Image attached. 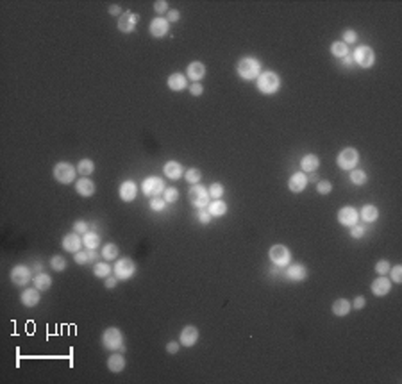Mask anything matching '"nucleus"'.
I'll list each match as a JSON object with an SVG mask.
<instances>
[{"label":"nucleus","mask_w":402,"mask_h":384,"mask_svg":"<svg viewBox=\"0 0 402 384\" xmlns=\"http://www.w3.org/2000/svg\"><path fill=\"white\" fill-rule=\"evenodd\" d=\"M261 61L254 56H245L236 63V74L243 80H256L261 75Z\"/></svg>","instance_id":"nucleus-1"},{"label":"nucleus","mask_w":402,"mask_h":384,"mask_svg":"<svg viewBox=\"0 0 402 384\" xmlns=\"http://www.w3.org/2000/svg\"><path fill=\"white\" fill-rule=\"evenodd\" d=\"M102 347L106 350H113V352H125V338H123V333L118 327H108L102 333Z\"/></svg>","instance_id":"nucleus-2"},{"label":"nucleus","mask_w":402,"mask_h":384,"mask_svg":"<svg viewBox=\"0 0 402 384\" xmlns=\"http://www.w3.org/2000/svg\"><path fill=\"white\" fill-rule=\"evenodd\" d=\"M256 88L263 95H276L281 89V77L277 72H261V75L256 79Z\"/></svg>","instance_id":"nucleus-3"},{"label":"nucleus","mask_w":402,"mask_h":384,"mask_svg":"<svg viewBox=\"0 0 402 384\" xmlns=\"http://www.w3.org/2000/svg\"><path fill=\"white\" fill-rule=\"evenodd\" d=\"M358 163H360V152L354 149V147H345L341 149L336 155V164L340 170H345V172H351V170L358 168Z\"/></svg>","instance_id":"nucleus-4"},{"label":"nucleus","mask_w":402,"mask_h":384,"mask_svg":"<svg viewBox=\"0 0 402 384\" xmlns=\"http://www.w3.org/2000/svg\"><path fill=\"white\" fill-rule=\"evenodd\" d=\"M352 59H354V65L363 68V70H370L372 66L375 65V52L372 47L368 45H360L356 50L351 52Z\"/></svg>","instance_id":"nucleus-5"},{"label":"nucleus","mask_w":402,"mask_h":384,"mask_svg":"<svg viewBox=\"0 0 402 384\" xmlns=\"http://www.w3.org/2000/svg\"><path fill=\"white\" fill-rule=\"evenodd\" d=\"M52 174H54V179H56L57 183L68 186V184L75 183L77 168H75L72 163H68V161H59V163L54 164V170H52Z\"/></svg>","instance_id":"nucleus-6"},{"label":"nucleus","mask_w":402,"mask_h":384,"mask_svg":"<svg viewBox=\"0 0 402 384\" xmlns=\"http://www.w3.org/2000/svg\"><path fill=\"white\" fill-rule=\"evenodd\" d=\"M188 200H190V204H192L193 207H197V209H206L211 202L207 188L201 183L193 184V186L190 188V192H188Z\"/></svg>","instance_id":"nucleus-7"},{"label":"nucleus","mask_w":402,"mask_h":384,"mask_svg":"<svg viewBox=\"0 0 402 384\" xmlns=\"http://www.w3.org/2000/svg\"><path fill=\"white\" fill-rule=\"evenodd\" d=\"M268 259L272 261V265H276L277 268H286L291 263V252L290 248L284 245H272L268 250Z\"/></svg>","instance_id":"nucleus-8"},{"label":"nucleus","mask_w":402,"mask_h":384,"mask_svg":"<svg viewBox=\"0 0 402 384\" xmlns=\"http://www.w3.org/2000/svg\"><path fill=\"white\" fill-rule=\"evenodd\" d=\"M113 272L118 281H129L136 273V265L131 258H120L117 259V265L113 267Z\"/></svg>","instance_id":"nucleus-9"},{"label":"nucleus","mask_w":402,"mask_h":384,"mask_svg":"<svg viewBox=\"0 0 402 384\" xmlns=\"http://www.w3.org/2000/svg\"><path fill=\"white\" fill-rule=\"evenodd\" d=\"M164 181L163 179L156 177V175H150V177H147L145 181H143V184H141V192H143V195L149 198H154V197H161L164 192Z\"/></svg>","instance_id":"nucleus-10"},{"label":"nucleus","mask_w":402,"mask_h":384,"mask_svg":"<svg viewBox=\"0 0 402 384\" xmlns=\"http://www.w3.org/2000/svg\"><path fill=\"white\" fill-rule=\"evenodd\" d=\"M33 270L27 265H16V267L11 268L9 279L14 286H27L33 281Z\"/></svg>","instance_id":"nucleus-11"},{"label":"nucleus","mask_w":402,"mask_h":384,"mask_svg":"<svg viewBox=\"0 0 402 384\" xmlns=\"http://www.w3.org/2000/svg\"><path fill=\"white\" fill-rule=\"evenodd\" d=\"M138 22H140V14L132 13V11H123V14L118 18V22H117L118 31H120V33H123V34L134 33Z\"/></svg>","instance_id":"nucleus-12"},{"label":"nucleus","mask_w":402,"mask_h":384,"mask_svg":"<svg viewBox=\"0 0 402 384\" xmlns=\"http://www.w3.org/2000/svg\"><path fill=\"white\" fill-rule=\"evenodd\" d=\"M336 218H338V224L351 229L352 225L360 224V211L352 206H343L340 211H338Z\"/></svg>","instance_id":"nucleus-13"},{"label":"nucleus","mask_w":402,"mask_h":384,"mask_svg":"<svg viewBox=\"0 0 402 384\" xmlns=\"http://www.w3.org/2000/svg\"><path fill=\"white\" fill-rule=\"evenodd\" d=\"M149 33L156 39H161V38H164L170 33V24L166 22L164 16H156L149 25Z\"/></svg>","instance_id":"nucleus-14"},{"label":"nucleus","mask_w":402,"mask_h":384,"mask_svg":"<svg viewBox=\"0 0 402 384\" xmlns=\"http://www.w3.org/2000/svg\"><path fill=\"white\" fill-rule=\"evenodd\" d=\"M284 277L291 282H304L308 279V268L302 263H295V265H288L286 267Z\"/></svg>","instance_id":"nucleus-15"},{"label":"nucleus","mask_w":402,"mask_h":384,"mask_svg":"<svg viewBox=\"0 0 402 384\" xmlns=\"http://www.w3.org/2000/svg\"><path fill=\"white\" fill-rule=\"evenodd\" d=\"M61 247H63V250H66V252H70V254L79 252L80 248L84 247V243H82V236L72 230V232L63 236Z\"/></svg>","instance_id":"nucleus-16"},{"label":"nucleus","mask_w":402,"mask_h":384,"mask_svg":"<svg viewBox=\"0 0 402 384\" xmlns=\"http://www.w3.org/2000/svg\"><path fill=\"white\" fill-rule=\"evenodd\" d=\"M199 329L195 327V325H186V327L181 331V334H179V343L183 345V347L186 348H192L197 345V342H199Z\"/></svg>","instance_id":"nucleus-17"},{"label":"nucleus","mask_w":402,"mask_h":384,"mask_svg":"<svg viewBox=\"0 0 402 384\" xmlns=\"http://www.w3.org/2000/svg\"><path fill=\"white\" fill-rule=\"evenodd\" d=\"M41 300V291L38 288H25L22 293H20V302L25 306V307H36Z\"/></svg>","instance_id":"nucleus-18"},{"label":"nucleus","mask_w":402,"mask_h":384,"mask_svg":"<svg viewBox=\"0 0 402 384\" xmlns=\"http://www.w3.org/2000/svg\"><path fill=\"white\" fill-rule=\"evenodd\" d=\"M392 281H390L386 275H379L377 279H374V282H372V286H370V290H372V293H374L375 297H386L392 291Z\"/></svg>","instance_id":"nucleus-19"},{"label":"nucleus","mask_w":402,"mask_h":384,"mask_svg":"<svg viewBox=\"0 0 402 384\" xmlns=\"http://www.w3.org/2000/svg\"><path fill=\"white\" fill-rule=\"evenodd\" d=\"M118 195L123 202H132L138 197V184L134 181H123L118 188Z\"/></svg>","instance_id":"nucleus-20"},{"label":"nucleus","mask_w":402,"mask_h":384,"mask_svg":"<svg viewBox=\"0 0 402 384\" xmlns=\"http://www.w3.org/2000/svg\"><path fill=\"white\" fill-rule=\"evenodd\" d=\"M308 183L309 179L304 172H295L290 177V181H288V188H290L291 193H302L308 188Z\"/></svg>","instance_id":"nucleus-21"},{"label":"nucleus","mask_w":402,"mask_h":384,"mask_svg":"<svg viewBox=\"0 0 402 384\" xmlns=\"http://www.w3.org/2000/svg\"><path fill=\"white\" fill-rule=\"evenodd\" d=\"M95 190H97V186H95V183L91 181V179L82 177V179H77V181H75V192L79 193L82 198L93 197Z\"/></svg>","instance_id":"nucleus-22"},{"label":"nucleus","mask_w":402,"mask_h":384,"mask_svg":"<svg viewBox=\"0 0 402 384\" xmlns=\"http://www.w3.org/2000/svg\"><path fill=\"white\" fill-rule=\"evenodd\" d=\"M186 77L193 82H201V79L206 77V65L202 61H192L186 68Z\"/></svg>","instance_id":"nucleus-23"},{"label":"nucleus","mask_w":402,"mask_h":384,"mask_svg":"<svg viewBox=\"0 0 402 384\" xmlns=\"http://www.w3.org/2000/svg\"><path fill=\"white\" fill-rule=\"evenodd\" d=\"M163 174L166 179H172V181H179V179L184 175V168L183 164L179 161H166L163 166Z\"/></svg>","instance_id":"nucleus-24"},{"label":"nucleus","mask_w":402,"mask_h":384,"mask_svg":"<svg viewBox=\"0 0 402 384\" xmlns=\"http://www.w3.org/2000/svg\"><path fill=\"white\" fill-rule=\"evenodd\" d=\"M318 166H320V157H318L317 154H306L302 155V159H300V172H304V174H313V172H317Z\"/></svg>","instance_id":"nucleus-25"},{"label":"nucleus","mask_w":402,"mask_h":384,"mask_svg":"<svg viewBox=\"0 0 402 384\" xmlns=\"http://www.w3.org/2000/svg\"><path fill=\"white\" fill-rule=\"evenodd\" d=\"M166 86H168V89H172V91H184V89L188 88V77L184 74H172L166 79Z\"/></svg>","instance_id":"nucleus-26"},{"label":"nucleus","mask_w":402,"mask_h":384,"mask_svg":"<svg viewBox=\"0 0 402 384\" xmlns=\"http://www.w3.org/2000/svg\"><path fill=\"white\" fill-rule=\"evenodd\" d=\"M125 368V357L122 352H113L111 356L108 357V370L113 374H120Z\"/></svg>","instance_id":"nucleus-27"},{"label":"nucleus","mask_w":402,"mask_h":384,"mask_svg":"<svg viewBox=\"0 0 402 384\" xmlns=\"http://www.w3.org/2000/svg\"><path fill=\"white\" fill-rule=\"evenodd\" d=\"M379 218V207L374 206V204H365V206L360 209V220L365 222V224H374Z\"/></svg>","instance_id":"nucleus-28"},{"label":"nucleus","mask_w":402,"mask_h":384,"mask_svg":"<svg viewBox=\"0 0 402 384\" xmlns=\"http://www.w3.org/2000/svg\"><path fill=\"white\" fill-rule=\"evenodd\" d=\"M331 311H332V314H334V316H340V318H341V316H347V314L351 313L352 304L347 299H338V300H334V302H332Z\"/></svg>","instance_id":"nucleus-29"},{"label":"nucleus","mask_w":402,"mask_h":384,"mask_svg":"<svg viewBox=\"0 0 402 384\" xmlns=\"http://www.w3.org/2000/svg\"><path fill=\"white\" fill-rule=\"evenodd\" d=\"M207 211H209V215L213 216V218H220V216H225L227 215V211H229V207H227V202L225 200H211L209 206L206 207Z\"/></svg>","instance_id":"nucleus-30"},{"label":"nucleus","mask_w":402,"mask_h":384,"mask_svg":"<svg viewBox=\"0 0 402 384\" xmlns=\"http://www.w3.org/2000/svg\"><path fill=\"white\" fill-rule=\"evenodd\" d=\"M33 284L34 288H38L40 291H48L52 288V277L45 272H38L36 275L33 277Z\"/></svg>","instance_id":"nucleus-31"},{"label":"nucleus","mask_w":402,"mask_h":384,"mask_svg":"<svg viewBox=\"0 0 402 384\" xmlns=\"http://www.w3.org/2000/svg\"><path fill=\"white\" fill-rule=\"evenodd\" d=\"M113 273V267L109 265V261H97L93 263V275L98 279H106Z\"/></svg>","instance_id":"nucleus-32"},{"label":"nucleus","mask_w":402,"mask_h":384,"mask_svg":"<svg viewBox=\"0 0 402 384\" xmlns=\"http://www.w3.org/2000/svg\"><path fill=\"white\" fill-rule=\"evenodd\" d=\"M82 243H84L86 250H97L100 247V234L95 232V230H88L84 236H82Z\"/></svg>","instance_id":"nucleus-33"},{"label":"nucleus","mask_w":402,"mask_h":384,"mask_svg":"<svg viewBox=\"0 0 402 384\" xmlns=\"http://www.w3.org/2000/svg\"><path fill=\"white\" fill-rule=\"evenodd\" d=\"M349 179H351V183L354 184V186H365L366 183H368V175H366L365 170L361 168H354L349 172Z\"/></svg>","instance_id":"nucleus-34"},{"label":"nucleus","mask_w":402,"mask_h":384,"mask_svg":"<svg viewBox=\"0 0 402 384\" xmlns=\"http://www.w3.org/2000/svg\"><path fill=\"white\" fill-rule=\"evenodd\" d=\"M118 254H120V250H118L117 243H106L100 250L104 261H115V259H118Z\"/></svg>","instance_id":"nucleus-35"},{"label":"nucleus","mask_w":402,"mask_h":384,"mask_svg":"<svg viewBox=\"0 0 402 384\" xmlns=\"http://www.w3.org/2000/svg\"><path fill=\"white\" fill-rule=\"evenodd\" d=\"M77 174H80L82 177H89V175L95 172V163L93 159H88V157H84V159H80L79 163H77Z\"/></svg>","instance_id":"nucleus-36"},{"label":"nucleus","mask_w":402,"mask_h":384,"mask_svg":"<svg viewBox=\"0 0 402 384\" xmlns=\"http://www.w3.org/2000/svg\"><path fill=\"white\" fill-rule=\"evenodd\" d=\"M331 54L334 57H338V59H343L345 56H349L351 54V50H349V45H345V43L341 41H332L331 43Z\"/></svg>","instance_id":"nucleus-37"},{"label":"nucleus","mask_w":402,"mask_h":384,"mask_svg":"<svg viewBox=\"0 0 402 384\" xmlns=\"http://www.w3.org/2000/svg\"><path fill=\"white\" fill-rule=\"evenodd\" d=\"M207 192H209L211 200H220V198H224V195H225V188L222 183H213L209 188H207Z\"/></svg>","instance_id":"nucleus-38"},{"label":"nucleus","mask_w":402,"mask_h":384,"mask_svg":"<svg viewBox=\"0 0 402 384\" xmlns=\"http://www.w3.org/2000/svg\"><path fill=\"white\" fill-rule=\"evenodd\" d=\"M48 265H50V268L54 270V272H65L66 267H68L66 259L63 258V256H59V254H57V256H52Z\"/></svg>","instance_id":"nucleus-39"},{"label":"nucleus","mask_w":402,"mask_h":384,"mask_svg":"<svg viewBox=\"0 0 402 384\" xmlns=\"http://www.w3.org/2000/svg\"><path fill=\"white\" fill-rule=\"evenodd\" d=\"M184 179H186L188 184H199L202 181V172L199 168H188L184 172Z\"/></svg>","instance_id":"nucleus-40"},{"label":"nucleus","mask_w":402,"mask_h":384,"mask_svg":"<svg viewBox=\"0 0 402 384\" xmlns=\"http://www.w3.org/2000/svg\"><path fill=\"white\" fill-rule=\"evenodd\" d=\"M161 197L164 198V202L166 204H173V202L179 200V190L177 188H164V192Z\"/></svg>","instance_id":"nucleus-41"},{"label":"nucleus","mask_w":402,"mask_h":384,"mask_svg":"<svg viewBox=\"0 0 402 384\" xmlns=\"http://www.w3.org/2000/svg\"><path fill=\"white\" fill-rule=\"evenodd\" d=\"M390 281H392V284H401L402 282V265H395V267L390 268Z\"/></svg>","instance_id":"nucleus-42"},{"label":"nucleus","mask_w":402,"mask_h":384,"mask_svg":"<svg viewBox=\"0 0 402 384\" xmlns=\"http://www.w3.org/2000/svg\"><path fill=\"white\" fill-rule=\"evenodd\" d=\"M341 41L345 43V45H354L358 41V33H356L354 29H345L343 34H341Z\"/></svg>","instance_id":"nucleus-43"},{"label":"nucleus","mask_w":402,"mask_h":384,"mask_svg":"<svg viewBox=\"0 0 402 384\" xmlns=\"http://www.w3.org/2000/svg\"><path fill=\"white\" fill-rule=\"evenodd\" d=\"M390 268H392V265H390L388 259H379V261L375 263V273H377V275H388Z\"/></svg>","instance_id":"nucleus-44"},{"label":"nucleus","mask_w":402,"mask_h":384,"mask_svg":"<svg viewBox=\"0 0 402 384\" xmlns=\"http://www.w3.org/2000/svg\"><path fill=\"white\" fill-rule=\"evenodd\" d=\"M149 206L154 213H161V211H164V207H166V202H164L163 197H154V198H150Z\"/></svg>","instance_id":"nucleus-45"},{"label":"nucleus","mask_w":402,"mask_h":384,"mask_svg":"<svg viewBox=\"0 0 402 384\" xmlns=\"http://www.w3.org/2000/svg\"><path fill=\"white\" fill-rule=\"evenodd\" d=\"M89 230V225L86 220H75L74 222V232H77V234L84 236L86 232Z\"/></svg>","instance_id":"nucleus-46"},{"label":"nucleus","mask_w":402,"mask_h":384,"mask_svg":"<svg viewBox=\"0 0 402 384\" xmlns=\"http://www.w3.org/2000/svg\"><path fill=\"white\" fill-rule=\"evenodd\" d=\"M317 192L320 193V195H329V193L332 192V183L331 181H318Z\"/></svg>","instance_id":"nucleus-47"},{"label":"nucleus","mask_w":402,"mask_h":384,"mask_svg":"<svg viewBox=\"0 0 402 384\" xmlns=\"http://www.w3.org/2000/svg\"><path fill=\"white\" fill-rule=\"evenodd\" d=\"M154 11L158 13V16H161V14H166L170 11V5L166 0H156L154 2Z\"/></svg>","instance_id":"nucleus-48"},{"label":"nucleus","mask_w":402,"mask_h":384,"mask_svg":"<svg viewBox=\"0 0 402 384\" xmlns=\"http://www.w3.org/2000/svg\"><path fill=\"white\" fill-rule=\"evenodd\" d=\"M366 234V229H365V225H361V224H356V225H352L351 227V236L354 239H360V238H363V236Z\"/></svg>","instance_id":"nucleus-49"},{"label":"nucleus","mask_w":402,"mask_h":384,"mask_svg":"<svg viewBox=\"0 0 402 384\" xmlns=\"http://www.w3.org/2000/svg\"><path fill=\"white\" fill-rule=\"evenodd\" d=\"M74 261L77 263V265H88L89 263V258H88V250H79V252L74 254Z\"/></svg>","instance_id":"nucleus-50"},{"label":"nucleus","mask_w":402,"mask_h":384,"mask_svg":"<svg viewBox=\"0 0 402 384\" xmlns=\"http://www.w3.org/2000/svg\"><path fill=\"white\" fill-rule=\"evenodd\" d=\"M164 18H166V22H168V24H177L179 20H181V11H179V9H170Z\"/></svg>","instance_id":"nucleus-51"},{"label":"nucleus","mask_w":402,"mask_h":384,"mask_svg":"<svg viewBox=\"0 0 402 384\" xmlns=\"http://www.w3.org/2000/svg\"><path fill=\"white\" fill-rule=\"evenodd\" d=\"M188 89H190V93H192L193 97H201V95L204 93V86H202V82H192Z\"/></svg>","instance_id":"nucleus-52"},{"label":"nucleus","mask_w":402,"mask_h":384,"mask_svg":"<svg viewBox=\"0 0 402 384\" xmlns=\"http://www.w3.org/2000/svg\"><path fill=\"white\" fill-rule=\"evenodd\" d=\"M211 220H213V216L209 215V211H207V209H199V222H201L202 225L211 224Z\"/></svg>","instance_id":"nucleus-53"},{"label":"nucleus","mask_w":402,"mask_h":384,"mask_svg":"<svg viewBox=\"0 0 402 384\" xmlns=\"http://www.w3.org/2000/svg\"><path fill=\"white\" fill-rule=\"evenodd\" d=\"M351 304H352V309L360 311V309H363V307L366 306V299L363 295H360V297H356L354 302H351Z\"/></svg>","instance_id":"nucleus-54"},{"label":"nucleus","mask_w":402,"mask_h":384,"mask_svg":"<svg viewBox=\"0 0 402 384\" xmlns=\"http://www.w3.org/2000/svg\"><path fill=\"white\" fill-rule=\"evenodd\" d=\"M108 13L111 14V16H118V18H120V16L123 14V11H122V7H120L118 4H113V5H109Z\"/></svg>","instance_id":"nucleus-55"},{"label":"nucleus","mask_w":402,"mask_h":384,"mask_svg":"<svg viewBox=\"0 0 402 384\" xmlns=\"http://www.w3.org/2000/svg\"><path fill=\"white\" fill-rule=\"evenodd\" d=\"M117 282H118L117 275H109V277H106V279H104V286H106L108 290H113V288L117 286Z\"/></svg>","instance_id":"nucleus-56"},{"label":"nucleus","mask_w":402,"mask_h":384,"mask_svg":"<svg viewBox=\"0 0 402 384\" xmlns=\"http://www.w3.org/2000/svg\"><path fill=\"white\" fill-rule=\"evenodd\" d=\"M179 347H181V343L179 342H170L168 345H166V352H168V354H177Z\"/></svg>","instance_id":"nucleus-57"},{"label":"nucleus","mask_w":402,"mask_h":384,"mask_svg":"<svg viewBox=\"0 0 402 384\" xmlns=\"http://www.w3.org/2000/svg\"><path fill=\"white\" fill-rule=\"evenodd\" d=\"M341 61H343V66H347V68H352V66H354V59H352V54L345 56L343 59H341Z\"/></svg>","instance_id":"nucleus-58"},{"label":"nucleus","mask_w":402,"mask_h":384,"mask_svg":"<svg viewBox=\"0 0 402 384\" xmlns=\"http://www.w3.org/2000/svg\"><path fill=\"white\" fill-rule=\"evenodd\" d=\"M88 258H89V263H97V259L100 258V252H97V250H88Z\"/></svg>","instance_id":"nucleus-59"}]
</instances>
